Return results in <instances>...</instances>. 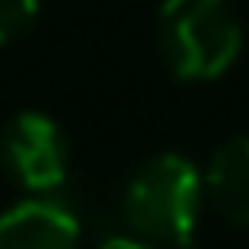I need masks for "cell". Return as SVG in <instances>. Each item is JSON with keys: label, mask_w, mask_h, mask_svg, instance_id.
I'll use <instances>...</instances> for the list:
<instances>
[{"label": "cell", "mask_w": 249, "mask_h": 249, "mask_svg": "<svg viewBox=\"0 0 249 249\" xmlns=\"http://www.w3.org/2000/svg\"><path fill=\"white\" fill-rule=\"evenodd\" d=\"M39 0H0V43L19 39L31 23H35Z\"/></svg>", "instance_id": "6"}, {"label": "cell", "mask_w": 249, "mask_h": 249, "mask_svg": "<svg viewBox=\"0 0 249 249\" xmlns=\"http://www.w3.org/2000/svg\"><path fill=\"white\" fill-rule=\"evenodd\" d=\"M0 160L27 191H39V195L58 191L70 171L66 136L43 113H19L8 121L0 136Z\"/></svg>", "instance_id": "3"}, {"label": "cell", "mask_w": 249, "mask_h": 249, "mask_svg": "<svg viewBox=\"0 0 249 249\" xmlns=\"http://www.w3.org/2000/svg\"><path fill=\"white\" fill-rule=\"evenodd\" d=\"M202 214V175L187 156L163 152L140 163L121 195V218L156 249H191Z\"/></svg>", "instance_id": "1"}, {"label": "cell", "mask_w": 249, "mask_h": 249, "mask_svg": "<svg viewBox=\"0 0 249 249\" xmlns=\"http://www.w3.org/2000/svg\"><path fill=\"white\" fill-rule=\"evenodd\" d=\"M101 249H156V245L136 241V237H109V241H101Z\"/></svg>", "instance_id": "7"}, {"label": "cell", "mask_w": 249, "mask_h": 249, "mask_svg": "<svg viewBox=\"0 0 249 249\" xmlns=\"http://www.w3.org/2000/svg\"><path fill=\"white\" fill-rule=\"evenodd\" d=\"M202 191L226 222L249 226V136H230L214 148L202 175Z\"/></svg>", "instance_id": "5"}, {"label": "cell", "mask_w": 249, "mask_h": 249, "mask_svg": "<svg viewBox=\"0 0 249 249\" xmlns=\"http://www.w3.org/2000/svg\"><path fill=\"white\" fill-rule=\"evenodd\" d=\"M160 51L175 78L210 82L233 66L241 51V27L226 0H163Z\"/></svg>", "instance_id": "2"}, {"label": "cell", "mask_w": 249, "mask_h": 249, "mask_svg": "<svg viewBox=\"0 0 249 249\" xmlns=\"http://www.w3.org/2000/svg\"><path fill=\"white\" fill-rule=\"evenodd\" d=\"M82 218L66 198L39 195L0 214V249H78Z\"/></svg>", "instance_id": "4"}]
</instances>
